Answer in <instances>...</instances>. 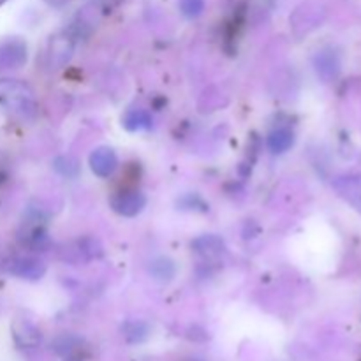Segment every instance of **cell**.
<instances>
[{"label": "cell", "instance_id": "obj_9", "mask_svg": "<svg viewBox=\"0 0 361 361\" xmlns=\"http://www.w3.org/2000/svg\"><path fill=\"white\" fill-rule=\"evenodd\" d=\"M314 66H316L319 78H323L324 81H331L341 73V60H338L337 53L330 48L317 53L316 59H314Z\"/></svg>", "mask_w": 361, "mask_h": 361}, {"label": "cell", "instance_id": "obj_5", "mask_svg": "<svg viewBox=\"0 0 361 361\" xmlns=\"http://www.w3.org/2000/svg\"><path fill=\"white\" fill-rule=\"evenodd\" d=\"M92 173L99 178H109L118 169V155L109 147H97L88 157Z\"/></svg>", "mask_w": 361, "mask_h": 361}, {"label": "cell", "instance_id": "obj_8", "mask_svg": "<svg viewBox=\"0 0 361 361\" xmlns=\"http://www.w3.org/2000/svg\"><path fill=\"white\" fill-rule=\"evenodd\" d=\"M192 249L196 254H200L203 259L207 261H217L221 259L222 254L226 252V245L217 235H203L197 240H194Z\"/></svg>", "mask_w": 361, "mask_h": 361}, {"label": "cell", "instance_id": "obj_4", "mask_svg": "<svg viewBox=\"0 0 361 361\" xmlns=\"http://www.w3.org/2000/svg\"><path fill=\"white\" fill-rule=\"evenodd\" d=\"M7 270L23 281H41L46 274V264L34 256H18L7 263Z\"/></svg>", "mask_w": 361, "mask_h": 361}, {"label": "cell", "instance_id": "obj_6", "mask_svg": "<svg viewBox=\"0 0 361 361\" xmlns=\"http://www.w3.org/2000/svg\"><path fill=\"white\" fill-rule=\"evenodd\" d=\"M74 42L67 34L53 35L48 44V63L51 69H62L73 59Z\"/></svg>", "mask_w": 361, "mask_h": 361}, {"label": "cell", "instance_id": "obj_12", "mask_svg": "<svg viewBox=\"0 0 361 361\" xmlns=\"http://www.w3.org/2000/svg\"><path fill=\"white\" fill-rule=\"evenodd\" d=\"M14 338L21 348H37L41 344V331L28 321L14 323Z\"/></svg>", "mask_w": 361, "mask_h": 361}, {"label": "cell", "instance_id": "obj_15", "mask_svg": "<svg viewBox=\"0 0 361 361\" xmlns=\"http://www.w3.org/2000/svg\"><path fill=\"white\" fill-rule=\"evenodd\" d=\"M4 2H6V0H0V6H2V4H4Z\"/></svg>", "mask_w": 361, "mask_h": 361}, {"label": "cell", "instance_id": "obj_1", "mask_svg": "<svg viewBox=\"0 0 361 361\" xmlns=\"http://www.w3.org/2000/svg\"><path fill=\"white\" fill-rule=\"evenodd\" d=\"M0 108L20 120H32L37 115V99L25 81L4 78L0 80Z\"/></svg>", "mask_w": 361, "mask_h": 361}, {"label": "cell", "instance_id": "obj_7", "mask_svg": "<svg viewBox=\"0 0 361 361\" xmlns=\"http://www.w3.org/2000/svg\"><path fill=\"white\" fill-rule=\"evenodd\" d=\"M335 189H337L338 196L344 197L356 212L361 214V173L338 178L335 182Z\"/></svg>", "mask_w": 361, "mask_h": 361}, {"label": "cell", "instance_id": "obj_3", "mask_svg": "<svg viewBox=\"0 0 361 361\" xmlns=\"http://www.w3.org/2000/svg\"><path fill=\"white\" fill-rule=\"evenodd\" d=\"M27 42L20 37L0 39V71L20 69L27 63Z\"/></svg>", "mask_w": 361, "mask_h": 361}, {"label": "cell", "instance_id": "obj_13", "mask_svg": "<svg viewBox=\"0 0 361 361\" xmlns=\"http://www.w3.org/2000/svg\"><path fill=\"white\" fill-rule=\"evenodd\" d=\"M150 274L154 275L157 281H171L173 277H175L176 274V268L175 264H173L171 259H168V257H157V259H154L150 263Z\"/></svg>", "mask_w": 361, "mask_h": 361}, {"label": "cell", "instance_id": "obj_14", "mask_svg": "<svg viewBox=\"0 0 361 361\" xmlns=\"http://www.w3.org/2000/svg\"><path fill=\"white\" fill-rule=\"evenodd\" d=\"M180 11L189 20H196L203 14L204 11V0H178Z\"/></svg>", "mask_w": 361, "mask_h": 361}, {"label": "cell", "instance_id": "obj_2", "mask_svg": "<svg viewBox=\"0 0 361 361\" xmlns=\"http://www.w3.org/2000/svg\"><path fill=\"white\" fill-rule=\"evenodd\" d=\"M109 207L120 217H136L147 207V196L137 189H122L113 194Z\"/></svg>", "mask_w": 361, "mask_h": 361}, {"label": "cell", "instance_id": "obj_10", "mask_svg": "<svg viewBox=\"0 0 361 361\" xmlns=\"http://www.w3.org/2000/svg\"><path fill=\"white\" fill-rule=\"evenodd\" d=\"M267 145L268 148H270L271 154H286V152L291 150L293 145H295V133H293L289 127H277V129H274L268 134Z\"/></svg>", "mask_w": 361, "mask_h": 361}, {"label": "cell", "instance_id": "obj_11", "mask_svg": "<svg viewBox=\"0 0 361 361\" xmlns=\"http://www.w3.org/2000/svg\"><path fill=\"white\" fill-rule=\"evenodd\" d=\"M152 123H154V120H152L150 111L143 108H133L122 116V126L130 133H141V130L152 129Z\"/></svg>", "mask_w": 361, "mask_h": 361}]
</instances>
